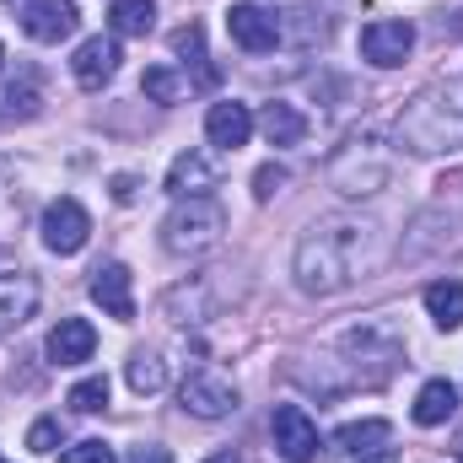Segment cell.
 <instances>
[{
    "instance_id": "obj_1",
    "label": "cell",
    "mask_w": 463,
    "mask_h": 463,
    "mask_svg": "<svg viewBox=\"0 0 463 463\" xmlns=\"http://www.w3.org/2000/svg\"><path fill=\"white\" fill-rule=\"evenodd\" d=\"M372 259H377V227L355 216H329L302 232L291 269L307 297H340L372 269Z\"/></svg>"
},
{
    "instance_id": "obj_2",
    "label": "cell",
    "mask_w": 463,
    "mask_h": 463,
    "mask_svg": "<svg viewBox=\"0 0 463 463\" xmlns=\"http://www.w3.org/2000/svg\"><path fill=\"white\" fill-rule=\"evenodd\" d=\"M399 140L410 151H420V156L463 151V81L415 92L404 103V114H399Z\"/></svg>"
},
{
    "instance_id": "obj_3",
    "label": "cell",
    "mask_w": 463,
    "mask_h": 463,
    "mask_svg": "<svg viewBox=\"0 0 463 463\" xmlns=\"http://www.w3.org/2000/svg\"><path fill=\"white\" fill-rule=\"evenodd\" d=\"M388 178H393V151L383 146L377 129L350 135L345 146L329 156V184H335V194H345V200H366V194L388 189Z\"/></svg>"
},
{
    "instance_id": "obj_4",
    "label": "cell",
    "mask_w": 463,
    "mask_h": 463,
    "mask_svg": "<svg viewBox=\"0 0 463 463\" xmlns=\"http://www.w3.org/2000/svg\"><path fill=\"white\" fill-rule=\"evenodd\" d=\"M227 237V211L211 200V194H194V200H178L162 222V248L173 259H200L211 253L216 242Z\"/></svg>"
},
{
    "instance_id": "obj_5",
    "label": "cell",
    "mask_w": 463,
    "mask_h": 463,
    "mask_svg": "<svg viewBox=\"0 0 463 463\" xmlns=\"http://www.w3.org/2000/svg\"><path fill=\"white\" fill-rule=\"evenodd\" d=\"M38 237H43V248H49V253H60V259L81 253V248H87V237H92V216H87V205H81V200H71V194L49 200V205H43V216H38Z\"/></svg>"
},
{
    "instance_id": "obj_6",
    "label": "cell",
    "mask_w": 463,
    "mask_h": 463,
    "mask_svg": "<svg viewBox=\"0 0 463 463\" xmlns=\"http://www.w3.org/2000/svg\"><path fill=\"white\" fill-rule=\"evenodd\" d=\"M178 404L194 420H232L237 415V388L222 372H189L184 388H178Z\"/></svg>"
},
{
    "instance_id": "obj_7",
    "label": "cell",
    "mask_w": 463,
    "mask_h": 463,
    "mask_svg": "<svg viewBox=\"0 0 463 463\" xmlns=\"http://www.w3.org/2000/svg\"><path fill=\"white\" fill-rule=\"evenodd\" d=\"M269 442H275V453L286 463H313L318 458V426H313V415H307L302 404H280V410L269 415Z\"/></svg>"
},
{
    "instance_id": "obj_8",
    "label": "cell",
    "mask_w": 463,
    "mask_h": 463,
    "mask_svg": "<svg viewBox=\"0 0 463 463\" xmlns=\"http://www.w3.org/2000/svg\"><path fill=\"white\" fill-rule=\"evenodd\" d=\"M227 33L237 49H248V54H269L275 43H280V16L275 11H264V5H253V0H237L227 11Z\"/></svg>"
},
{
    "instance_id": "obj_9",
    "label": "cell",
    "mask_w": 463,
    "mask_h": 463,
    "mask_svg": "<svg viewBox=\"0 0 463 463\" xmlns=\"http://www.w3.org/2000/svg\"><path fill=\"white\" fill-rule=\"evenodd\" d=\"M410 49H415V27H410V22H366V27H361V60L377 65V71L404 65Z\"/></svg>"
},
{
    "instance_id": "obj_10",
    "label": "cell",
    "mask_w": 463,
    "mask_h": 463,
    "mask_svg": "<svg viewBox=\"0 0 463 463\" xmlns=\"http://www.w3.org/2000/svg\"><path fill=\"white\" fill-rule=\"evenodd\" d=\"M76 27H81L76 0H27V5H22V33H27L33 43H60V38H71Z\"/></svg>"
},
{
    "instance_id": "obj_11",
    "label": "cell",
    "mask_w": 463,
    "mask_h": 463,
    "mask_svg": "<svg viewBox=\"0 0 463 463\" xmlns=\"http://www.w3.org/2000/svg\"><path fill=\"white\" fill-rule=\"evenodd\" d=\"M38 275L33 269H0V340L16 335L33 313H38Z\"/></svg>"
},
{
    "instance_id": "obj_12",
    "label": "cell",
    "mask_w": 463,
    "mask_h": 463,
    "mask_svg": "<svg viewBox=\"0 0 463 463\" xmlns=\"http://www.w3.org/2000/svg\"><path fill=\"white\" fill-rule=\"evenodd\" d=\"M118 38L109 33H98V38H81V49H76V60H71V76H76V87H87V92H103L109 81L118 76Z\"/></svg>"
},
{
    "instance_id": "obj_13",
    "label": "cell",
    "mask_w": 463,
    "mask_h": 463,
    "mask_svg": "<svg viewBox=\"0 0 463 463\" xmlns=\"http://www.w3.org/2000/svg\"><path fill=\"white\" fill-rule=\"evenodd\" d=\"M92 302H98L109 318H118V324L135 318V275H129L118 259H109V264L92 269Z\"/></svg>"
},
{
    "instance_id": "obj_14",
    "label": "cell",
    "mask_w": 463,
    "mask_h": 463,
    "mask_svg": "<svg viewBox=\"0 0 463 463\" xmlns=\"http://www.w3.org/2000/svg\"><path fill=\"white\" fill-rule=\"evenodd\" d=\"M43 355H49L54 366H81V361L98 355V329H92L87 318H60V324L49 329V340H43Z\"/></svg>"
},
{
    "instance_id": "obj_15",
    "label": "cell",
    "mask_w": 463,
    "mask_h": 463,
    "mask_svg": "<svg viewBox=\"0 0 463 463\" xmlns=\"http://www.w3.org/2000/svg\"><path fill=\"white\" fill-rule=\"evenodd\" d=\"M253 129H259L275 151H286V146H302V140H307V114H302L297 103L275 98V103H264V109L253 114Z\"/></svg>"
},
{
    "instance_id": "obj_16",
    "label": "cell",
    "mask_w": 463,
    "mask_h": 463,
    "mask_svg": "<svg viewBox=\"0 0 463 463\" xmlns=\"http://www.w3.org/2000/svg\"><path fill=\"white\" fill-rule=\"evenodd\" d=\"M162 189H167L173 200L211 194V189H216V167H211V156H205V151H178L173 167H167V178H162Z\"/></svg>"
},
{
    "instance_id": "obj_17",
    "label": "cell",
    "mask_w": 463,
    "mask_h": 463,
    "mask_svg": "<svg viewBox=\"0 0 463 463\" xmlns=\"http://www.w3.org/2000/svg\"><path fill=\"white\" fill-rule=\"evenodd\" d=\"M205 140L211 146H222V151H237V146H248L253 140V109L248 103H211V114H205Z\"/></svg>"
},
{
    "instance_id": "obj_18",
    "label": "cell",
    "mask_w": 463,
    "mask_h": 463,
    "mask_svg": "<svg viewBox=\"0 0 463 463\" xmlns=\"http://www.w3.org/2000/svg\"><path fill=\"white\" fill-rule=\"evenodd\" d=\"M453 410H458V388L448 383V377H431L420 393H415V426H448L453 420Z\"/></svg>"
},
{
    "instance_id": "obj_19",
    "label": "cell",
    "mask_w": 463,
    "mask_h": 463,
    "mask_svg": "<svg viewBox=\"0 0 463 463\" xmlns=\"http://www.w3.org/2000/svg\"><path fill=\"white\" fill-rule=\"evenodd\" d=\"M426 313L437 329H463V280H431L426 286Z\"/></svg>"
},
{
    "instance_id": "obj_20",
    "label": "cell",
    "mask_w": 463,
    "mask_h": 463,
    "mask_svg": "<svg viewBox=\"0 0 463 463\" xmlns=\"http://www.w3.org/2000/svg\"><path fill=\"white\" fill-rule=\"evenodd\" d=\"M109 27H114V38H146L156 27V0H114Z\"/></svg>"
},
{
    "instance_id": "obj_21",
    "label": "cell",
    "mask_w": 463,
    "mask_h": 463,
    "mask_svg": "<svg viewBox=\"0 0 463 463\" xmlns=\"http://www.w3.org/2000/svg\"><path fill=\"white\" fill-rule=\"evenodd\" d=\"M388 437H393V426H388V420H350V426H340V431H335V448L361 458V453H377Z\"/></svg>"
},
{
    "instance_id": "obj_22",
    "label": "cell",
    "mask_w": 463,
    "mask_h": 463,
    "mask_svg": "<svg viewBox=\"0 0 463 463\" xmlns=\"http://www.w3.org/2000/svg\"><path fill=\"white\" fill-rule=\"evenodd\" d=\"M162 318L173 324H200L205 318V280H184L162 297Z\"/></svg>"
},
{
    "instance_id": "obj_23",
    "label": "cell",
    "mask_w": 463,
    "mask_h": 463,
    "mask_svg": "<svg viewBox=\"0 0 463 463\" xmlns=\"http://www.w3.org/2000/svg\"><path fill=\"white\" fill-rule=\"evenodd\" d=\"M124 377H129V388H135L140 399H151V393H162V388H167V361H162V355H151V350H135Z\"/></svg>"
},
{
    "instance_id": "obj_24",
    "label": "cell",
    "mask_w": 463,
    "mask_h": 463,
    "mask_svg": "<svg viewBox=\"0 0 463 463\" xmlns=\"http://www.w3.org/2000/svg\"><path fill=\"white\" fill-rule=\"evenodd\" d=\"M140 92H146L151 103H162V109H167V103H178V98H184V76H178L173 65H151V71L140 76Z\"/></svg>"
},
{
    "instance_id": "obj_25",
    "label": "cell",
    "mask_w": 463,
    "mask_h": 463,
    "mask_svg": "<svg viewBox=\"0 0 463 463\" xmlns=\"http://www.w3.org/2000/svg\"><path fill=\"white\" fill-rule=\"evenodd\" d=\"M76 415H98V410H109V377H81L76 388H71V399H65Z\"/></svg>"
},
{
    "instance_id": "obj_26",
    "label": "cell",
    "mask_w": 463,
    "mask_h": 463,
    "mask_svg": "<svg viewBox=\"0 0 463 463\" xmlns=\"http://www.w3.org/2000/svg\"><path fill=\"white\" fill-rule=\"evenodd\" d=\"M60 463H118V453L103 437H87V442H71V448L60 453Z\"/></svg>"
},
{
    "instance_id": "obj_27",
    "label": "cell",
    "mask_w": 463,
    "mask_h": 463,
    "mask_svg": "<svg viewBox=\"0 0 463 463\" xmlns=\"http://www.w3.org/2000/svg\"><path fill=\"white\" fill-rule=\"evenodd\" d=\"M27 448H33V453H54V448H60V420H49V415H43V420H33Z\"/></svg>"
},
{
    "instance_id": "obj_28",
    "label": "cell",
    "mask_w": 463,
    "mask_h": 463,
    "mask_svg": "<svg viewBox=\"0 0 463 463\" xmlns=\"http://www.w3.org/2000/svg\"><path fill=\"white\" fill-rule=\"evenodd\" d=\"M280 184H286V173H280V167H259L253 194H259V200H275V194H280Z\"/></svg>"
},
{
    "instance_id": "obj_29",
    "label": "cell",
    "mask_w": 463,
    "mask_h": 463,
    "mask_svg": "<svg viewBox=\"0 0 463 463\" xmlns=\"http://www.w3.org/2000/svg\"><path fill=\"white\" fill-rule=\"evenodd\" d=\"M124 463H173V453H167V448H156V442H140Z\"/></svg>"
},
{
    "instance_id": "obj_30",
    "label": "cell",
    "mask_w": 463,
    "mask_h": 463,
    "mask_svg": "<svg viewBox=\"0 0 463 463\" xmlns=\"http://www.w3.org/2000/svg\"><path fill=\"white\" fill-rule=\"evenodd\" d=\"M114 200H124V205L135 200V178H114Z\"/></svg>"
},
{
    "instance_id": "obj_31",
    "label": "cell",
    "mask_w": 463,
    "mask_h": 463,
    "mask_svg": "<svg viewBox=\"0 0 463 463\" xmlns=\"http://www.w3.org/2000/svg\"><path fill=\"white\" fill-rule=\"evenodd\" d=\"M361 463H399V453L393 448H377V453H361Z\"/></svg>"
},
{
    "instance_id": "obj_32",
    "label": "cell",
    "mask_w": 463,
    "mask_h": 463,
    "mask_svg": "<svg viewBox=\"0 0 463 463\" xmlns=\"http://www.w3.org/2000/svg\"><path fill=\"white\" fill-rule=\"evenodd\" d=\"M0 60H5V49H0Z\"/></svg>"
},
{
    "instance_id": "obj_33",
    "label": "cell",
    "mask_w": 463,
    "mask_h": 463,
    "mask_svg": "<svg viewBox=\"0 0 463 463\" xmlns=\"http://www.w3.org/2000/svg\"><path fill=\"white\" fill-rule=\"evenodd\" d=\"M0 463H5V458H0Z\"/></svg>"
},
{
    "instance_id": "obj_34",
    "label": "cell",
    "mask_w": 463,
    "mask_h": 463,
    "mask_svg": "<svg viewBox=\"0 0 463 463\" xmlns=\"http://www.w3.org/2000/svg\"><path fill=\"white\" fill-rule=\"evenodd\" d=\"M458 463H463V458H458Z\"/></svg>"
}]
</instances>
